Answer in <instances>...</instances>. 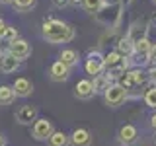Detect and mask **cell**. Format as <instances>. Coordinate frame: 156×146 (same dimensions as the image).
Returning <instances> with one entry per match:
<instances>
[{
    "mask_svg": "<svg viewBox=\"0 0 156 146\" xmlns=\"http://www.w3.org/2000/svg\"><path fill=\"white\" fill-rule=\"evenodd\" d=\"M43 37L49 43H66L74 37V29L58 19H49L43 23Z\"/></svg>",
    "mask_w": 156,
    "mask_h": 146,
    "instance_id": "6da1fadb",
    "label": "cell"
},
{
    "mask_svg": "<svg viewBox=\"0 0 156 146\" xmlns=\"http://www.w3.org/2000/svg\"><path fill=\"white\" fill-rule=\"evenodd\" d=\"M104 96H105V103L109 107H119L127 97V90L119 84H113L104 92Z\"/></svg>",
    "mask_w": 156,
    "mask_h": 146,
    "instance_id": "7a4b0ae2",
    "label": "cell"
},
{
    "mask_svg": "<svg viewBox=\"0 0 156 146\" xmlns=\"http://www.w3.org/2000/svg\"><path fill=\"white\" fill-rule=\"evenodd\" d=\"M33 138L35 140H49L51 138V134L55 133L53 130V125H51V121H47V119H37L35 123H33Z\"/></svg>",
    "mask_w": 156,
    "mask_h": 146,
    "instance_id": "3957f363",
    "label": "cell"
},
{
    "mask_svg": "<svg viewBox=\"0 0 156 146\" xmlns=\"http://www.w3.org/2000/svg\"><path fill=\"white\" fill-rule=\"evenodd\" d=\"M16 121L20 125H31L37 121V109L33 105H22L16 111Z\"/></svg>",
    "mask_w": 156,
    "mask_h": 146,
    "instance_id": "277c9868",
    "label": "cell"
},
{
    "mask_svg": "<svg viewBox=\"0 0 156 146\" xmlns=\"http://www.w3.org/2000/svg\"><path fill=\"white\" fill-rule=\"evenodd\" d=\"M104 57L100 55V53H92L90 57H88V61H86V72L88 74H92V76H98V74H101V70H104Z\"/></svg>",
    "mask_w": 156,
    "mask_h": 146,
    "instance_id": "5b68a950",
    "label": "cell"
},
{
    "mask_svg": "<svg viewBox=\"0 0 156 146\" xmlns=\"http://www.w3.org/2000/svg\"><path fill=\"white\" fill-rule=\"evenodd\" d=\"M29 53H31V49H29V43L23 41V39H16V41L10 43V55H14L18 61H22V58H27Z\"/></svg>",
    "mask_w": 156,
    "mask_h": 146,
    "instance_id": "8992f818",
    "label": "cell"
},
{
    "mask_svg": "<svg viewBox=\"0 0 156 146\" xmlns=\"http://www.w3.org/2000/svg\"><path fill=\"white\" fill-rule=\"evenodd\" d=\"M12 90H14V94L18 97H27L33 92V86H31V82H29L27 78H18V80L14 82Z\"/></svg>",
    "mask_w": 156,
    "mask_h": 146,
    "instance_id": "52a82bcc",
    "label": "cell"
},
{
    "mask_svg": "<svg viewBox=\"0 0 156 146\" xmlns=\"http://www.w3.org/2000/svg\"><path fill=\"white\" fill-rule=\"evenodd\" d=\"M136 129L133 125H125V127H121V130H119V140L123 142L125 146H131V144H135L136 142Z\"/></svg>",
    "mask_w": 156,
    "mask_h": 146,
    "instance_id": "ba28073f",
    "label": "cell"
},
{
    "mask_svg": "<svg viewBox=\"0 0 156 146\" xmlns=\"http://www.w3.org/2000/svg\"><path fill=\"white\" fill-rule=\"evenodd\" d=\"M49 74H51V78L55 82H65V80H68V66H65L61 61H57L55 64H51Z\"/></svg>",
    "mask_w": 156,
    "mask_h": 146,
    "instance_id": "9c48e42d",
    "label": "cell"
},
{
    "mask_svg": "<svg viewBox=\"0 0 156 146\" xmlns=\"http://www.w3.org/2000/svg\"><path fill=\"white\" fill-rule=\"evenodd\" d=\"M150 47H152V43H150L148 39H140V41H136L135 43V53H133V55L136 57V61H148Z\"/></svg>",
    "mask_w": 156,
    "mask_h": 146,
    "instance_id": "30bf717a",
    "label": "cell"
},
{
    "mask_svg": "<svg viewBox=\"0 0 156 146\" xmlns=\"http://www.w3.org/2000/svg\"><path fill=\"white\" fill-rule=\"evenodd\" d=\"M70 142H72V146H90L92 136L86 129H76L70 136Z\"/></svg>",
    "mask_w": 156,
    "mask_h": 146,
    "instance_id": "8fae6325",
    "label": "cell"
},
{
    "mask_svg": "<svg viewBox=\"0 0 156 146\" xmlns=\"http://www.w3.org/2000/svg\"><path fill=\"white\" fill-rule=\"evenodd\" d=\"M20 61L14 55H10V53H6V55L0 57V70L4 72V74H10V72H14L18 68Z\"/></svg>",
    "mask_w": 156,
    "mask_h": 146,
    "instance_id": "7c38bea8",
    "label": "cell"
},
{
    "mask_svg": "<svg viewBox=\"0 0 156 146\" xmlns=\"http://www.w3.org/2000/svg\"><path fill=\"white\" fill-rule=\"evenodd\" d=\"M127 37H129L133 43L140 41V39H146V23L144 22H135L133 26H131L129 35H127Z\"/></svg>",
    "mask_w": 156,
    "mask_h": 146,
    "instance_id": "4fadbf2b",
    "label": "cell"
},
{
    "mask_svg": "<svg viewBox=\"0 0 156 146\" xmlns=\"http://www.w3.org/2000/svg\"><path fill=\"white\" fill-rule=\"evenodd\" d=\"M92 94H94V86H92L90 80H80L74 88V96L80 97V99H88Z\"/></svg>",
    "mask_w": 156,
    "mask_h": 146,
    "instance_id": "5bb4252c",
    "label": "cell"
},
{
    "mask_svg": "<svg viewBox=\"0 0 156 146\" xmlns=\"http://www.w3.org/2000/svg\"><path fill=\"white\" fill-rule=\"evenodd\" d=\"M117 53H119V55H123V57H133V53H135V43L131 41L129 37L119 39V43H117Z\"/></svg>",
    "mask_w": 156,
    "mask_h": 146,
    "instance_id": "9a60e30c",
    "label": "cell"
},
{
    "mask_svg": "<svg viewBox=\"0 0 156 146\" xmlns=\"http://www.w3.org/2000/svg\"><path fill=\"white\" fill-rule=\"evenodd\" d=\"M129 78H131V86H140L148 80V72H144L143 68H135V70L129 72Z\"/></svg>",
    "mask_w": 156,
    "mask_h": 146,
    "instance_id": "2e32d148",
    "label": "cell"
},
{
    "mask_svg": "<svg viewBox=\"0 0 156 146\" xmlns=\"http://www.w3.org/2000/svg\"><path fill=\"white\" fill-rule=\"evenodd\" d=\"M61 62L65 66H74L76 62H78V53L76 51H72V49H65V51L61 53Z\"/></svg>",
    "mask_w": 156,
    "mask_h": 146,
    "instance_id": "e0dca14e",
    "label": "cell"
},
{
    "mask_svg": "<svg viewBox=\"0 0 156 146\" xmlns=\"http://www.w3.org/2000/svg\"><path fill=\"white\" fill-rule=\"evenodd\" d=\"M92 86H94V94H96V92H105L107 88H109V76H107V74H98V76H94Z\"/></svg>",
    "mask_w": 156,
    "mask_h": 146,
    "instance_id": "ac0fdd59",
    "label": "cell"
},
{
    "mask_svg": "<svg viewBox=\"0 0 156 146\" xmlns=\"http://www.w3.org/2000/svg\"><path fill=\"white\" fill-rule=\"evenodd\" d=\"M16 99V94L10 86H0V103L2 105H10L12 101Z\"/></svg>",
    "mask_w": 156,
    "mask_h": 146,
    "instance_id": "d6986e66",
    "label": "cell"
},
{
    "mask_svg": "<svg viewBox=\"0 0 156 146\" xmlns=\"http://www.w3.org/2000/svg\"><path fill=\"white\" fill-rule=\"evenodd\" d=\"M49 146H68V136L62 130H57L49 138Z\"/></svg>",
    "mask_w": 156,
    "mask_h": 146,
    "instance_id": "ffe728a7",
    "label": "cell"
},
{
    "mask_svg": "<svg viewBox=\"0 0 156 146\" xmlns=\"http://www.w3.org/2000/svg\"><path fill=\"white\" fill-rule=\"evenodd\" d=\"M144 103L148 107H152V109H156V86H152L150 90H146L144 94Z\"/></svg>",
    "mask_w": 156,
    "mask_h": 146,
    "instance_id": "44dd1931",
    "label": "cell"
},
{
    "mask_svg": "<svg viewBox=\"0 0 156 146\" xmlns=\"http://www.w3.org/2000/svg\"><path fill=\"white\" fill-rule=\"evenodd\" d=\"M35 6V0H14V8L18 12H26V10Z\"/></svg>",
    "mask_w": 156,
    "mask_h": 146,
    "instance_id": "7402d4cb",
    "label": "cell"
},
{
    "mask_svg": "<svg viewBox=\"0 0 156 146\" xmlns=\"http://www.w3.org/2000/svg\"><path fill=\"white\" fill-rule=\"evenodd\" d=\"M84 8L92 14H98L101 10V0H84Z\"/></svg>",
    "mask_w": 156,
    "mask_h": 146,
    "instance_id": "603a6c76",
    "label": "cell"
},
{
    "mask_svg": "<svg viewBox=\"0 0 156 146\" xmlns=\"http://www.w3.org/2000/svg\"><path fill=\"white\" fill-rule=\"evenodd\" d=\"M4 41H16L18 39V31H16V27H6V31H4V35H2Z\"/></svg>",
    "mask_w": 156,
    "mask_h": 146,
    "instance_id": "cb8c5ba5",
    "label": "cell"
},
{
    "mask_svg": "<svg viewBox=\"0 0 156 146\" xmlns=\"http://www.w3.org/2000/svg\"><path fill=\"white\" fill-rule=\"evenodd\" d=\"M148 62H152V66H156V43H152V47H150V53H148Z\"/></svg>",
    "mask_w": 156,
    "mask_h": 146,
    "instance_id": "d4e9b609",
    "label": "cell"
},
{
    "mask_svg": "<svg viewBox=\"0 0 156 146\" xmlns=\"http://www.w3.org/2000/svg\"><path fill=\"white\" fill-rule=\"evenodd\" d=\"M123 0H101V6H121Z\"/></svg>",
    "mask_w": 156,
    "mask_h": 146,
    "instance_id": "484cf974",
    "label": "cell"
},
{
    "mask_svg": "<svg viewBox=\"0 0 156 146\" xmlns=\"http://www.w3.org/2000/svg\"><path fill=\"white\" fill-rule=\"evenodd\" d=\"M148 80H150V82H152V84L156 86V66H152V68L148 70Z\"/></svg>",
    "mask_w": 156,
    "mask_h": 146,
    "instance_id": "4316f807",
    "label": "cell"
},
{
    "mask_svg": "<svg viewBox=\"0 0 156 146\" xmlns=\"http://www.w3.org/2000/svg\"><path fill=\"white\" fill-rule=\"evenodd\" d=\"M53 2H55L57 8H65V6H68V4H70V0H53Z\"/></svg>",
    "mask_w": 156,
    "mask_h": 146,
    "instance_id": "83f0119b",
    "label": "cell"
},
{
    "mask_svg": "<svg viewBox=\"0 0 156 146\" xmlns=\"http://www.w3.org/2000/svg\"><path fill=\"white\" fill-rule=\"evenodd\" d=\"M4 31H6V23L0 19V39H2V35H4Z\"/></svg>",
    "mask_w": 156,
    "mask_h": 146,
    "instance_id": "f1b7e54d",
    "label": "cell"
},
{
    "mask_svg": "<svg viewBox=\"0 0 156 146\" xmlns=\"http://www.w3.org/2000/svg\"><path fill=\"white\" fill-rule=\"evenodd\" d=\"M150 125H152V129H156V113L150 117Z\"/></svg>",
    "mask_w": 156,
    "mask_h": 146,
    "instance_id": "f546056e",
    "label": "cell"
},
{
    "mask_svg": "<svg viewBox=\"0 0 156 146\" xmlns=\"http://www.w3.org/2000/svg\"><path fill=\"white\" fill-rule=\"evenodd\" d=\"M4 144H6V138H4V136L0 134V146H4Z\"/></svg>",
    "mask_w": 156,
    "mask_h": 146,
    "instance_id": "4dcf8cb0",
    "label": "cell"
},
{
    "mask_svg": "<svg viewBox=\"0 0 156 146\" xmlns=\"http://www.w3.org/2000/svg\"><path fill=\"white\" fill-rule=\"evenodd\" d=\"M10 2H14V0H0V4H10Z\"/></svg>",
    "mask_w": 156,
    "mask_h": 146,
    "instance_id": "1f68e13d",
    "label": "cell"
},
{
    "mask_svg": "<svg viewBox=\"0 0 156 146\" xmlns=\"http://www.w3.org/2000/svg\"><path fill=\"white\" fill-rule=\"evenodd\" d=\"M152 23H154V26H156V14H154V18H152Z\"/></svg>",
    "mask_w": 156,
    "mask_h": 146,
    "instance_id": "d6a6232c",
    "label": "cell"
},
{
    "mask_svg": "<svg viewBox=\"0 0 156 146\" xmlns=\"http://www.w3.org/2000/svg\"><path fill=\"white\" fill-rule=\"evenodd\" d=\"M129 2H133V0H123V4H129Z\"/></svg>",
    "mask_w": 156,
    "mask_h": 146,
    "instance_id": "836d02e7",
    "label": "cell"
},
{
    "mask_svg": "<svg viewBox=\"0 0 156 146\" xmlns=\"http://www.w3.org/2000/svg\"><path fill=\"white\" fill-rule=\"evenodd\" d=\"M70 2H80V0H70Z\"/></svg>",
    "mask_w": 156,
    "mask_h": 146,
    "instance_id": "e575fe53",
    "label": "cell"
},
{
    "mask_svg": "<svg viewBox=\"0 0 156 146\" xmlns=\"http://www.w3.org/2000/svg\"><path fill=\"white\" fill-rule=\"evenodd\" d=\"M152 2H154V4H156V0H152Z\"/></svg>",
    "mask_w": 156,
    "mask_h": 146,
    "instance_id": "d590c367",
    "label": "cell"
},
{
    "mask_svg": "<svg viewBox=\"0 0 156 146\" xmlns=\"http://www.w3.org/2000/svg\"><path fill=\"white\" fill-rule=\"evenodd\" d=\"M0 57H2V55H0Z\"/></svg>",
    "mask_w": 156,
    "mask_h": 146,
    "instance_id": "8d00e7d4",
    "label": "cell"
}]
</instances>
